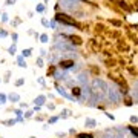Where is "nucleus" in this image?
<instances>
[{
  "mask_svg": "<svg viewBox=\"0 0 138 138\" xmlns=\"http://www.w3.org/2000/svg\"><path fill=\"white\" fill-rule=\"evenodd\" d=\"M92 95H95L98 100H104L107 97V85L103 80H92V88H91Z\"/></svg>",
  "mask_w": 138,
  "mask_h": 138,
  "instance_id": "nucleus-1",
  "label": "nucleus"
},
{
  "mask_svg": "<svg viewBox=\"0 0 138 138\" xmlns=\"http://www.w3.org/2000/svg\"><path fill=\"white\" fill-rule=\"evenodd\" d=\"M46 2H48V0H46Z\"/></svg>",
  "mask_w": 138,
  "mask_h": 138,
  "instance_id": "nucleus-29",
  "label": "nucleus"
},
{
  "mask_svg": "<svg viewBox=\"0 0 138 138\" xmlns=\"http://www.w3.org/2000/svg\"><path fill=\"white\" fill-rule=\"evenodd\" d=\"M129 131H131L137 138H138V127H134V126H129Z\"/></svg>",
  "mask_w": 138,
  "mask_h": 138,
  "instance_id": "nucleus-12",
  "label": "nucleus"
},
{
  "mask_svg": "<svg viewBox=\"0 0 138 138\" xmlns=\"http://www.w3.org/2000/svg\"><path fill=\"white\" fill-rule=\"evenodd\" d=\"M37 66H43V61H42V58H39V60H37Z\"/></svg>",
  "mask_w": 138,
  "mask_h": 138,
  "instance_id": "nucleus-23",
  "label": "nucleus"
},
{
  "mask_svg": "<svg viewBox=\"0 0 138 138\" xmlns=\"http://www.w3.org/2000/svg\"><path fill=\"white\" fill-rule=\"evenodd\" d=\"M0 37H6V31H0Z\"/></svg>",
  "mask_w": 138,
  "mask_h": 138,
  "instance_id": "nucleus-27",
  "label": "nucleus"
},
{
  "mask_svg": "<svg viewBox=\"0 0 138 138\" xmlns=\"http://www.w3.org/2000/svg\"><path fill=\"white\" fill-rule=\"evenodd\" d=\"M72 94L77 95V97H80V94H81V88H74V89H72Z\"/></svg>",
  "mask_w": 138,
  "mask_h": 138,
  "instance_id": "nucleus-13",
  "label": "nucleus"
},
{
  "mask_svg": "<svg viewBox=\"0 0 138 138\" xmlns=\"http://www.w3.org/2000/svg\"><path fill=\"white\" fill-rule=\"evenodd\" d=\"M85 126H88V127H95V126H97V121H95L94 118H86Z\"/></svg>",
  "mask_w": 138,
  "mask_h": 138,
  "instance_id": "nucleus-6",
  "label": "nucleus"
},
{
  "mask_svg": "<svg viewBox=\"0 0 138 138\" xmlns=\"http://www.w3.org/2000/svg\"><path fill=\"white\" fill-rule=\"evenodd\" d=\"M43 101H45V97H43V95H40V97H37V98H35V104H39V106H40V104H43Z\"/></svg>",
  "mask_w": 138,
  "mask_h": 138,
  "instance_id": "nucleus-11",
  "label": "nucleus"
},
{
  "mask_svg": "<svg viewBox=\"0 0 138 138\" xmlns=\"http://www.w3.org/2000/svg\"><path fill=\"white\" fill-rule=\"evenodd\" d=\"M58 66H60L61 69H71V68L74 66V61H72V60H60V61H58Z\"/></svg>",
  "mask_w": 138,
  "mask_h": 138,
  "instance_id": "nucleus-4",
  "label": "nucleus"
},
{
  "mask_svg": "<svg viewBox=\"0 0 138 138\" xmlns=\"http://www.w3.org/2000/svg\"><path fill=\"white\" fill-rule=\"evenodd\" d=\"M57 91H58V94H60V95H63L64 98H68V100H74V97H72L71 94H68L66 89H64L63 86H57Z\"/></svg>",
  "mask_w": 138,
  "mask_h": 138,
  "instance_id": "nucleus-5",
  "label": "nucleus"
},
{
  "mask_svg": "<svg viewBox=\"0 0 138 138\" xmlns=\"http://www.w3.org/2000/svg\"><path fill=\"white\" fill-rule=\"evenodd\" d=\"M31 55V49H25L23 51V57H29Z\"/></svg>",
  "mask_w": 138,
  "mask_h": 138,
  "instance_id": "nucleus-19",
  "label": "nucleus"
},
{
  "mask_svg": "<svg viewBox=\"0 0 138 138\" xmlns=\"http://www.w3.org/2000/svg\"><path fill=\"white\" fill-rule=\"evenodd\" d=\"M37 11H39V12H43V11H45V5H37Z\"/></svg>",
  "mask_w": 138,
  "mask_h": 138,
  "instance_id": "nucleus-18",
  "label": "nucleus"
},
{
  "mask_svg": "<svg viewBox=\"0 0 138 138\" xmlns=\"http://www.w3.org/2000/svg\"><path fill=\"white\" fill-rule=\"evenodd\" d=\"M55 20H58V22H61V23H66V25H69V26H75V28H80V26L77 25V22L74 20V18H71L68 14H61V12L55 14Z\"/></svg>",
  "mask_w": 138,
  "mask_h": 138,
  "instance_id": "nucleus-2",
  "label": "nucleus"
},
{
  "mask_svg": "<svg viewBox=\"0 0 138 138\" xmlns=\"http://www.w3.org/2000/svg\"><path fill=\"white\" fill-rule=\"evenodd\" d=\"M15 0H6V5H14Z\"/></svg>",
  "mask_w": 138,
  "mask_h": 138,
  "instance_id": "nucleus-22",
  "label": "nucleus"
},
{
  "mask_svg": "<svg viewBox=\"0 0 138 138\" xmlns=\"http://www.w3.org/2000/svg\"><path fill=\"white\" fill-rule=\"evenodd\" d=\"M6 103V97L3 94H0V104H5Z\"/></svg>",
  "mask_w": 138,
  "mask_h": 138,
  "instance_id": "nucleus-15",
  "label": "nucleus"
},
{
  "mask_svg": "<svg viewBox=\"0 0 138 138\" xmlns=\"http://www.w3.org/2000/svg\"><path fill=\"white\" fill-rule=\"evenodd\" d=\"M131 121H132V123H137L138 118H137V117H131Z\"/></svg>",
  "mask_w": 138,
  "mask_h": 138,
  "instance_id": "nucleus-24",
  "label": "nucleus"
},
{
  "mask_svg": "<svg viewBox=\"0 0 138 138\" xmlns=\"http://www.w3.org/2000/svg\"><path fill=\"white\" fill-rule=\"evenodd\" d=\"M120 6H121V8H124V9H129V8H127V5H126L124 2H120Z\"/></svg>",
  "mask_w": 138,
  "mask_h": 138,
  "instance_id": "nucleus-21",
  "label": "nucleus"
},
{
  "mask_svg": "<svg viewBox=\"0 0 138 138\" xmlns=\"http://www.w3.org/2000/svg\"><path fill=\"white\" fill-rule=\"evenodd\" d=\"M15 85H17V86H20V85H23V78H20V80H17V81H15Z\"/></svg>",
  "mask_w": 138,
  "mask_h": 138,
  "instance_id": "nucleus-20",
  "label": "nucleus"
},
{
  "mask_svg": "<svg viewBox=\"0 0 138 138\" xmlns=\"http://www.w3.org/2000/svg\"><path fill=\"white\" fill-rule=\"evenodd\" d=\"M107 97L110 98V101L112 103H117V101H120V92L117 88L114 86H107Z\"/></svg>",
  "mask_w": 138,
  "mask_h": 138,
  "instance_id": "nucleus-3",
  "label": "nucleus"
},
{
  "mask_svg": "<svg viewBox=\"0 0 138 138\" xmlns=\"http://www.w3.org/2000/svg\"><path fill=\"white\" fill-rule=\"evenodd\" d=\"M55 121H57V117H52V118L49 120V123H55Z\"/></svg>",
  "mask_w": 138,
  "mask_h": 138,
  "instance_id": "nucleus-26",
  "label": "nucleus"
},
{
  "mask_svg": "<svg viewBox=\"0 0 138 138\" xmlns=\"http://www.w3.org/2000/svg\"><path fill=\"white\" fill-rule=\"evenodd\" d=\"M78 138H94V137L89 135V134H80V135H78Z\"/></svg>",
  "mask_w": 138,
  "mask_h": 138,
  "instance_id": "nucleus-17",
  "label": "nucleus"
},
{
  "mask_svg": "<svg viewBox=\"0 0 138 138\" xmlns=\"http://www.w3.org/2000/svg\"><path fill=\"white\" fill-rule=\"evenodd\" d=\"M15 49H17V48H15V45H12V46H9V49H8V52L11 54V55H14V54H15Z\"/></svg>",
  "mask_w": 138,
  "mask_h": 138,
  "instance_id": "nucleus-14",
  "label": "nucleus"
},
{
  "mask_svg": "<svg viewBox=\"0 0 138 138\" xmlns=\"http://www.w3.org/2000/svg\"><path fill=\"white\" fill-rule=\"evenodd\" d=\"M9 100H11L12 103H14V101H18V100H20V95H18V94H11V95H9Z\"/></svg>",
  "mask_w": 138,
  "mask_h": 138,
  "instance_id": "nucleus-8",
  "label": "nucleus"
},
{
  "mask_svg": "<svg viewBox=\"0 0 138 138\" xmlns=\"http://www.w3.org/2000/svg\"><path fill=\"white\" fill-rule=\"evenodd\" d=\"M2 20H3V22L8 20V14H3V15H2Z\"/></svg>",
  "mask_w": 138,
  "mask_h": 138,
  "instance_id": "nucleus-25",
  "label": "nucleus"
},
{
  "mask_svg": "<svg viewBox=\"0 0 138 138\" xmlns=\"http://www.w3.org/2000/svg\"><path fill=\"white\" fill-rule=\"evenodd\" d=\"M42 25L46 26V28H49V22H48V18H42Z\"/></svg>",
  "mask_w": 138,
  "mask_h": 138,
  "instance_id": "nucleus-16",
  "label": "nucleus"
},
{
  "mask_svg": "<svg viewBox=\"0 0 138 138\" xmlns=\"http://www.w3.org/2000/svg\"><path fill=\"white\" fill-rule=\"evenodd\" d=\"M68 39L72 42V43H75V45H81V39L77 35H68Z\"/></svg>",
  "mask_w": 138,
  "mask_h": 138,
  "instance_id": "nucleus-7",
  "label": "nucleus"
},
{
  "mask_svg": "<svg viewBox=\"0 0 138 138\" xmlns=\"http://www.w3.org/2000/svg\"><path fill=\"white\" fill-rule=\"evenodd\" d=\"M17 63H18V66H20V68H26V63H25V60H23V57H18V60H17Z\"/></svg>",
  "mask_w": 138,
  "mask_h": 138,
  "instance_id": "nucleus-10",
  "label": "nucleus"
},
{
  "mask_svg": "<svg viewBox=\"0 0 138 138\" xmlns=\"http://www.w3.org/2000/svg\"><path fill=\"white\" fill-rule=\"evenodd\" d=\"M31 138H35V137H31Z\"/></svg>",
  "mask_w": 138,
  "mask_h": 138,
  "instance_id": "nucleus-28",
  "label": "nucleus"
},
{
  "mask_svg": "<svg viewBox=\"0 0 138 138\" xmlns=\"http://www.w3.org/2000/svg\"><path fill=\"white\" fill-rule=\"evenodd\" d=\"M40 42H42V43H48V42H49V37L46 35V34H42V35H40Z\"/></svg>",
  "mask_w": 138,
  "mask_h": 138,
  "instance_id": "nucleus-9",
  "label": "nucleus"
}]
</instances>
